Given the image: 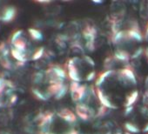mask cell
Listing matches in <instances>:
<instances>
[{
  "instance_id": "cell-1",
  "label": "cell",
  "mask_w": 148,
  "mask_h": 134,
  "mask_svg": "<svg viewBox=\"0 0 148 134\" xmlns=\"http://www.w3.org/2000/svg\"><path fill=\"white\" fill-rule=\"evenodd\" d=\"M70 91L71 95L72 98V100L78 102L84 98L86 92V85H80L79 83L72 82L70 85Z\"/></svg>"
},
{
  "instance_id": "cell-2",
  "label": "cell",
  "mask_w": 148,
  "mask_h": 134,
  "mask_svg": "<svg viewBox=\"0 0 148 134\" xmlns=\"http://www.w3.org/2000/svg\"><path fill=\"white\" fill-rule=\"evenodd\" d=\"M76 113L83 120H88L93 116V111L87 105L82 103L77 104Z\"/></svg>"
},
{
  "instance_id": "cell-3",
  "label": "cell",
  "mask_w": 148,
  "mask_h": 134,
  "mask_svg": "<svg viewBox=\"0 0 148 134\" xmlns=\"http://www.w3.org/2000/svg\"><path fill=\"white\" fill-rule=\"evenodd\" d=\"M119 76H120V80L121 81H124V82H126V83H131L132 85H136V83H137L135 74L129 68L122 69L119 72Z\"/></svg>"
},
{
  "instance_id": "cell-4",
  "label": "cell",
  "mask_w": 148,
  "mask_h": 134,
  "mask_svg": "<svg viewBox=\"0 0 148 134\" xmlns=\"http://www.w3.org/2000/svg\"><path fill=\"white\" fill-rule=\"evenodd\" d=\"M68 76L73 82L79 83L81 80L80 75L79 73V71L77 69V66L75 63H73V60H70L68 64Z\"/></svg>"
},
{
  "instance_id": "cell-5",
  "label": "cell",
  "mask_w": 148,
  "mask_h": 134,
  "mask_svg": "<svg viewBox=\"0 0 148 134\" xmlns=\"http://www.w3.org/2000/svg\"><path fill=\"white\" fill-rule=\"evenodd\" d=\"M16 15H17L16 8L13 6H8L4 10L2 13L1 20L5 23H10L15 18Z\"/></svg>"
},
{
  "instance_id": "cell-6",
  "label": "cell",
  "mask_w": 148,
  "mask_h": 134,
  "mask_svg": "<svg viewBox=\"0 0 148 134\" xmlns=\"http://www.w3.org/2000/svg\"><path fill=\"white\" fill-rule=\"evenodd\" d=\"M96 35H97L96 29L91 25H86L83 30V36L86 40V43H94Z\"/></svg>"
},
{
  "instance_id": "cell-7",
  "label": "cell",
  "mask_w": 148,
  "mask_h": 134,
  "mask_svg": "<svg viewBox=\"0 0 148 134\" xmlns=\"http://www.w3.org/2000/svg\"><path fill=\"white\" fill-rule=\"evenodd\" d=\"M96 93H97V96H98V98H99V102L101 103V105L104 107L110 108V109H117V106H115L114 104L111 102V100L107 98V96L105 95L104 92L100 89H98L96 91Z\"/></svg>"
},
{
  "instance_id": "cell-8",
  "label": "cell",
  "mask_w": 148,
  "mask_h": 134,
  "mask_svg": "<svg viewBox=\"0 0 148 134\" xmlns=\"http://www.w3.org/2000/svg\"><path fill=\"white\" fill-rule=\"evenodd\" d=\"M58 115L62 119H64V121H66L68 123H74V122H76V120H77L76 115L69 109H62L61 111H58Z\"/></svg>"
},
{
  "instance_id": "cell-9",
  "label": "cell",
  "mask_w": 148,
  "mask_h": 134,
  "mask_svg": "<svg viewBox=\"0 0 148 134\" xmlns=\"http://www.w3.org/2000/svg\"><path fill=\"white\" fill-rule=\"evenodd\" d=\"M53 118H54V115L52 112H45L40 118V121H39V126L44 128L45 126H48L49 124H51L52 120H53Z\"/></svg>"
},
{
  "instance_id": "cell-10",
  "label": "cell",
  "mask_w": 148,
  "mask_h": 134,
  "mask_svg": "<svg viewBox=\"0 0 148 134\" xmlns=\"http://www.w3.org/2000/svg\"><path fill=\"white\" fill-rule=\"evenodd\" d=\"M11 55L15 60H17L18 62H20V63H25L27 60L25 53L23 52V51H18V50H17L15 48H12L11 50Z\"/></svg>"
},
{
  "instance_id": "cell-11",
  "label": "cell",
  "mask_w": 148,
  "mask_h": 134,
  "mask_svg": "<svg viewBox=\"0 0 148 134\" xmlns=\"http://www.w3.org/2000/svg\"><path fill=\"white\" fill-rule=\"evenodd\" d=\"M127 35L129 39H133L135 41H141L142 40V35L139 32L138 27H132L129 31H127Z\"/></svg>"
},
{
  "instance_id": "cell-12",
  "label": "cell",
  "mask_w": 148,
  "mask_h": 134,
  "mask_svg": "<svg viewBox=\"0 0 148 134\" xmlns=\"http://www.w3.org/2000/svg\"><path fill=\"white\" fill-rule=\"evenodd\" d=\"M138 98V92L137 90L132 92L127 97H126V99H125V106L126 107H131L132 106V105L137 101Z\"/></svg>"
},
{
  "instance_id": "cell-13",
  "label": "cell",
  "mask_w": 148,
  "mask_h": 134,
  "mask_svg": "<svg viewBox=\"0 0 148 134\" xmlns=\"http://www.w3.org/2000/svg\"><path fill=\"white\" fill-rule=\"evenodd\" d=\"M111 74H113V71L112 70H107L104 72H102L101 74H99L97 78V80H96V85L97 86H99L102 85V83H104V81L110 77Z\"/></svg>"
},
{
  "instance_id": "cell-14",
  "label": "cell",
  "mask_w": 148,
  "mask_h": 134,
  "mask_svg": "<svg viewBox=\"0 0 148 134\" xmlns=\"http://www.w3.org/2000/svg\"><path fill=\"white\" fill-rule=\"evenodd\" d=\"M114 57L117 60L121 61V62H127L130 57L129 54L125 51H123V50H118L115 52Z\"/></svg>"
},
{
  "instance_id": "cell-15",
  "label": "cell",
  "mask_w": 148,
  "mask_h": 134,
  "mask_svg": "<svg viewBox=\"0 0 148 134\" xmlns=\"http://www.w3.org/2000/svg\"><path fill=\"white\" fill-rule=\"evenodd\" d=\"M28 32H29L31 38H32L33 40H35V41H40V40H42V38H43V34H42V32H41L39 30H38V29L30 28V29L28 30Z\"/></svg>"
},
{
  "instance_id": "cell-16",
  "label": "cell",
  "mask_w": 148,
  "mask_h": 134,
  "mask_svg": "<svg viewBox=\"0 0 148 134\" xmlns=\"http://www.w3.org/2000/svg\"><path fill=\"white\" fill-rule=\"evenodd\" d=\"M12 45H13V48H15V49H17V50H18L20 51H23V52H25V50H26V43L22 38L20 39L17 40L16 42H14L12 44Z\"/></svg>"
},
{
  "instance_id": "cell-17",
  "label": "cell",
  "mask_w": 148,
  "mask_h": 134,
  "mask_svg": "<svg viewBox=\"0 0 148 134\" xmlns=\"http://www.w3.org/2000/svg\"><path fill=\"white\" fill-rule=\"evenodd\" d=\"M32 92L33 96H34L37 99H38V100L45 101V100H47V98H48V95L43 93V92H42L40 90H38V89L33 88V89H32Z\"/></svg>"
},
{
  "instance_id": "cell-18",
  "label": "cell",
  "mask_w": 148,
  "mask_h": 134,
  "mask_svg": "<svg viewBox=\"0 0 148 134\" xmlns=\"http://www.w3.org/2000/svg\"><path fill=\"white\" fill-rule=\"evenodd\" d=\"M44 52H45V49H44V47L38 48V49L35 51V52L32 54V59L33 61H36V60H38V59H40V58L43 57V55H44Z\"/></svg>"
},
{
  "instance_id": "cell-19",
  "label": "cell",
  "mask_w": 148,
  "mask_h": 134,
  "mask_svg": "<svg viewBox=\"0 0 148 134\" xmlns=\"http://www.w3.org/2000/svg\"><path fill=\"white\" fill-rule=\"evenodd\" d=\"M125 128L130 133H138V132H139V128L137 125H135L133 124H131V123H126L125 124Z\"/></svg>"
},
{
  "instance_id": "cell-20",
  "label": "cell",
  "mask_w": 148,
  "mask_h": 134,
  "mask_svg": "<svg viewBox=\"0 0 148 134\" xmlns=\"http://www.w3.org/2000/svg\"><path fill=\"white\" fill-rule=\"evenodd\" d=\"M22 34H23V31L22 30H18V31H14L12 33V37H11V42H12V44H13L17 40L20 39L22 38Z\"/></svg>"
},
{
  "instance_id": "cell-21",
  "label": "cell",
  "mask_w": 148,
  "mask_h": 134,
  "mask_svg": "<svg viewBox=\"0 0 148 134\" xmlns=\"http://www.w3.org/2000/svg\"><path fill=\"white\" fill-rule=\"evenodd\" d=\"M43 74L42 73H39V72H37L36 74H34L33 76V81L36 82V83H40L43 79Z\"/></svg>"
},
{
  "instance_id": "cell-22",
  "label": "cell",
  "mask_w": 148,
  "mask_h": 134,
  "mask_svg": "<svg viewBox=\"0 0 148 134\" xmlns=\"http://www.w3.org/2000/svg\"><path fill=\"white\" fill-rule=\"evenodd\" d=\"M66 91H67V90H66V87H65V86H64V87L59 91V92L55 96V97H56V98H57V99H60V98H62L65 95Z\"/></svg>"
},
{
  "instance_id": "cell-23",
  "label": "cell",
  "mask_w": 148,
  "mask_h": 134,
  "mask_svg": "<svg viewBox=\"0 0 148 134\" xmlns=\"http://www.w3.org/2000/svg\"><path fill=\"white\" fill-rule=\"evenodd\" d=\"M5 86H6V81L4 79L0 78V93H2L4 92Z\"/></svg>"
},
{
  "instance_id": "cell-24",
  "label": "cell",
  "mask_w": 148,
  "mask_h": 134,
  "mask_svg": "<svg viewBox=\"0 0 148 134\" xmlns=\"http://www.w3.org/2000/svg\"><path fill=\"white\" fill-rule=\"evenodd\" d=\"M95 77H96V72L93 71L92 72H90V73L86 76V79L87 81H91V80H92Z\"/></svg>"
},
{
  "instance_id": "cell-25",
  "label": "cell",
  "mask_w": 148,
  "mask_h": 134,
  "mask_svg": "<svg viewBox=\"0 0 148 134\" xmlns=\"http://www.w3.org/2000/svg\"><path fill=\"white\" fill-rule=\"evenodd\" d=\"M84 58L86 62H88V64H90L91 65H94V61L92 59V57H90L89 56H85Z\"/></svg>"
},
{
  "instance_id": "cell-26",
  "label": "cell",
  "mask_w": 148,
  "mask_h": 134,
  "mask_svg": "<svg viewBox=\"0 0 148 134\" xmlns=\"http://www.w3.org/2000/svg\"><path fill=\"white\" fill-rule=\"evenodd\" d=\"M17 100H18V98H17V96H16V95H12V96H11V98H10V103H11L12 105L15 104V103L17 102Z\"/></svg>"
},
{
  "instance_id": "cell-27",
  "label": "cell",
  "mask_w": 148,
  "mask_h": 134,
  "mask_svg": "<svg viewBox=\"0 0 148 134\" xmlns=\"http://www.w3.org/2000/svg\"><path fill=\"white\" fill-rule=\"evenodd\" d=\"M143 131H144V132H148V123L145 125V127H144V129H143Z\"/></svg>"
},
{
  "instance_id": "cell-28",
  "label": "cell",
  "mask_w": 148,
  "mask_h": 134,
  "mask_svg": "<svg viewBox=\"0 0 148 134\" xmlns=\"http://www.w3.org/2000/svg\"><path fill=\"white\" fill-rule=\"evenodd\" d=\"M69 134H78V131H71L69 132Z\"/></svg>"
},
{
  "instance_id": "cell-29",
  "label": "cell",
  "mask_w": 148,
  "mask_h": 134,
  "mask_svg": "<svg viewBox=\"0 0 148 134\" xmlns=\"http://www.w3.org/2000/svg\"><path fill=\"white\" fill-rule=\"evenodd\" d=\"M40 134H51V133H49V132H45V131H42V132H40Z\"/></svg>"
},
{
  "instance_id": "cell-30",
  "label": "cell",
  "mask_w": 148,
  "mask_h": 134,
  "mask_svg": "<svg viewBox=\"0 0 148 134\" xmlns=\"http://www.w3.org/2000/svg\"><path fill=\"white\" fill-rule=\"evenodd\" d=\"M146 34H148V25H147V27H146Z\"/></svg>"
}]
</instances>
